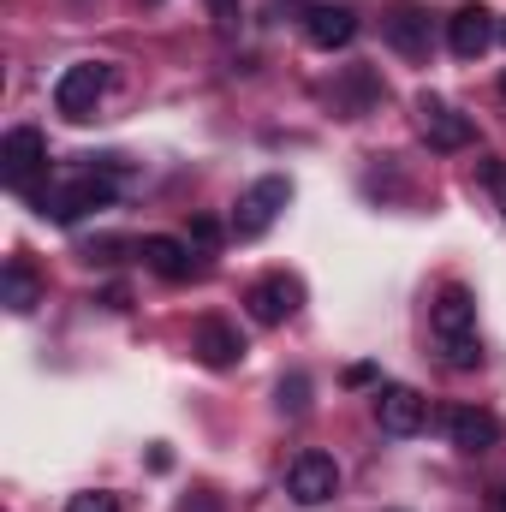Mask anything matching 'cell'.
<instances>
[{
	"label": "cell",
	"mask_w": 506,
	"mask_h": 512,
	"mask_svg": "<svg viewBox=\"0 0 506 512\" xmlns=\"http://www.w3.org/2000/svg\"><path fill=\"white\" fill-rule=\"evenodd\" d=\"M429 328H435V340H441V364H447V370H477V364H483L471 286H441V298L429 304Z\"/></svg>",
	"instance_id": "obj_1"
},
{
	"label": "cell",
	"mask_w": 506,
	"mask_h": 512,
	"mask_svg": "<svg viewBox=\"0 0 506 512\" xmlns=\"http://www.w3.org/2000/svg\"><path fill=\"white\" fill-rule=\"evenodd\" d=\"M114 197H120L114 173H108V167H90V173H78L72 185H60V191H42V197H36V215H48V221L72 227V221H84L90 209H108Z\"/></svg>",
	"instance_id": "obj_2"
},
{
	"label": "cell",
	"mask_w": 506,
	"mask_h": 512,
	"mask_svg": "<svg viewBox=\"0 0 506 512\" xmlns=\"http://www.w3.org/2000/svg\"><path fill=\"white\" fill-rule=\"evenodd\" d=\"M42 173H48V137L36 126L6 131V143H0V179H6L12 191L36 197V179H42Z\"/></svg>",
	"instance_id": "obj_3"
},
{
	"label": "cell",
	"mask_w": 506,
	"mask_h": 512,
	"mask_svg": "<svg viewBox=\"0 0 506 512\" xmlns=\"http://www.w3.org/2000/svg\"><path fill=\"white\" fill-rule=\"evenodd\" d=\"M286 495H292L298 507H328V501L340 495V465H334V453L304 447V453L286 465Z\"/></svg>",
	"instance_id": "obj_4"
},
{
	"label": "cell",
	"mask_w": 506,
	"mask_h": 512,
	"mask_svg": "<svg viewBox=\"0 0 506 512\" xmlns=\"http://www.w3.org/2000/svg\"><path fill=\"white\" fill-rule=\"evenodd\" d=\"M108 66L102 60H78V66H66L60 72V84H54V108L66 114V120H90L96 114V102H102V90H108Z\"/></svg>",
	"instance_id": "obj_5"
},
{
	"label": "cell",
	"mask_w": 506,
	"mask_h": 512,
	"mask_svg": "<svg viewBox=\"0 0 506 512\" xmlns=\"http://www.w3.org/2000/svg\"><path fill=\"white\" fill-rule=\"evenodd\" d=\"M292 203V179H280V173H268V179H256L251 191L239 197V215H233V233L239 239H262L268 227H274V215Z\"/></svg>",
	"instance_id": "obj_6"
},
{
	"label": "cell",
	"mask_w": 506,
	"mask_h": 512,
	"mask_svg": "<svg viewBox=\"0 0 506 512\" xmlns=\"http://www.w3.org/2000/svg\"><path fill=\"white\" fill-rule=\"evenodd\" d=\"M417 131H423L429 149H471L477 143V126L441 96H417Z\"/></svg>",
	"instance_id": "obj_7"
},
{
	"label": "cell",
	"mask_w": 506,
	"mask_h": 512,
	"mask_svg": "<svg viewBox=\"0 0 506 512\" xmlns=\"http://www.w3.org/2000/svg\"><path fill=\"white\" fill-rule=\"evenodd\" d=\"M298 304H304V286H298L292 274H268V280H256L251 292H245V310H251V322H262V328L292 322Z\"/></svg>",
	"instance_id": "obj_8"
},
{
	"label": "cell",
	"mask_w": 506,
	"mask_h": 512,
	"mask_svg": "<svg viewBox=\"0 0 506 512\" xmlns=\"http://www.w3.org/2000/svg\"><path fill=\"white\" fill-rule=\"evenodd\" d=\"M495 12L489 6H477V0H465L453 18H447V48L459 54V60H483L489 54V42H495Z\"/></svg>",
	"instance_id": "obj_9"
},
{
	"label": "cell",
	"mask_w": 506,
	"mask_h": 512,
	"mask_svg": "<svg viewBox=\"0 0 506 512\" xmlns=\"http://www.w3.org/2000/svg\"><path fill=\"white\" fill-rule=\"evenodd\" d=\"M191 352H197L203 370H233V364L245 358V334H239L233 322H221V316H203V322L191 328Z\"/></svg>",
	"instance_id": "obj_10"
},
{
	"label": "cell",
	"mask_w": 506,
	"mask_h": 512,
	"mask_svg": "<svg viewBox=\"0 0 506 512\" xmlns=\"http://www.w3.org/2000/svg\"><path fill=\"white\" fill-rule=\"evenodd\" d=\"M381 36L405 54V60H423L429 54V12L417 0H393L387 18H381Z\"/></svg>",
	"instance_id": "obj_11"
},
{
	"label": "cell",
	"mask_w": 506,
	"mask_h": 512,
	"mask_svg": "<svg viewBox=\"0 0 506 512\" xmlns=\"http://www.w3.org/2000/svg\"><path fill=\"white\" fill-rule=\"evenodd\" d=\"M423 417H429V405H423L417 387H399V382L376 387V423L387 429V435H417Z\"/></svg>",
	"instance_id": "obj_12"
},
{
	"label": "cell",
	"mask_w": 506,
	"mask_h": 512,
	"mask_svg": "<svg viewBox=\"0 0 506 512\" xmlns=\"http://www.w3.org/2000/svg\"><path fill=\"white\" fill-rule=\"evenodd\" d=\"M137 256H143V268H155V274L173 280V286H185V280L203 274V262L191 256V245H185V239H167V233H149V239L137 245Z\"/></svg>",
	"instance_id": "obj_13"
},
{
	"label": "cell",
	"mask_w": 506,
	"mask_h": 512,
	"mask_svg": "<svg viewBox=\"0 0 506 512\" xmlns=\"http://www.w3.org/2000/svg\"><path fill=\"white\" fill-rule=\"evenodd\" d=\"M352 36H358V12H352V6H310V12H304V42H310V48H328V54H334V48H346Z\"/></svg>",
	"instance_id": "obj_14"
},
{
	"label": "cell",
	"mask_w": 506,
	"mask_h": 512,
	"mask_svg": "<svg viewBox=\"0 0 506 512\" xmlns=\"http://www.w3.org/2000/svg\"><path fill=\"white\" fill-rule=\"evenodd\" d=\"M447 435H453V447L459 453H489L495 441H501V417H489V411H477V405H459V411H447Z\"/></svg>",
	"instance_id": "obj_15"
},
{
	"label": "cell",
	"mask_w": 506,
	"mask_h": 512,
	"mask_svg": "<svg viewBox=\"0 0 506 512\" xmlns=\"http://www.w3.org/2000/svg\"><path fill=\"white\" fill-rule=\"evenodd\" d=\"M36 304H42L36 268H30V262H6V310H12V316H30Z\"/></svg>",
	"instance_id": "obj_16"
},
{
	"label": "cell",
	"mask_w": 506,
	"mask_h": 512,
	"mask_svg": "<svg viewBox=\"0 0 506 512\" xmlns=\"http://www.w3.org/2000/svg\"><path fill=\"white\" fill-rule=\"evenodd\" d=\"M280 411H286V417H304V411H310V376H304V370L280 376Z\"/></svg>",
	"instance_id": "obj_17"
},
{
	"label": "cell",
	"mask_w": 506,
	"mask_h": 512,
	"mask_svg": "<svg viewBox=\"0 0 506 512\" xmlns=\"http://www.w3.org/2000/svg\"><path fill=\"white\" fill-rule=\"evenodd\" d=\"M477 179L489 185V197H495V209L506 215V161H495V155H489V161H477Z\"/></svg>",
	"instance_id": "obj_18"
},
{
	"label": "cell",
	"mask_w": 506,
	"mask_h": 512,
	"mask_svg": "<svg viewBox=\"0 0 506 512\" xmlns=\"http://www.w3.org/2000/svg\"><path fill=\"white\" fill-rule=\"evenodd\" d=\"M66 512H120V495H108V489H84V495H72Z\"/></svg>",
	"instance_id": "obj_19"
},
{
	"label": "cell",
	"mask_w": 506,
	"mask_h": 512,
	"mask_svg": "<svg viewBox=\"0 0 506 512\" xmlns=\"http://www.w3.org/2000/svg\"><path fill=\"white\" fill-rule=\"evenodd\" d=\"M120 251H126V239H96V245L84 251V262H102V268H108V262H120Z\"/></svg>",
	"instance_id": "obj_20"
},
{
	"label": "cell",
	"mask_w": 506,
	"mask_h": 512,
	"mask_svg": "<svg viewBox=\"0 0 506 512\" xmlns=\"http://www.w3.org/2000/svg\"><path fill=\"white\" fill-rule=\"evenodd\" d=\"M191 239H197V245H221V221H215V215H197V221H191Z\"/></svg>",
	"instance_id": "obj_21"
},
{
	"label": "cell",
	"mask_w": 506,
	"mask_h": 512,
	"mask_svg": "<svg viewBox=\"0 0 506 512\" xmlns=\"http://www.w3.org/2000/svg\"><path fill=\"white\" fill-rule=\"evenodd\" d=\"M209 18H215V24H233V18H239V0H209Z\"/></svg>",
	"instance_id": "obj_22"
},
{
	"label": "cell",
	"mask_w": 506,
	"mask_h": 512,
	"mask_svg": "<svg viewBox=\"0 0 506 512\" xmlns=\"http://www.w3.org/2000/svg\"><path fill=\"white\" fill-rule=\"evenodd\" d=\"M376 382V364H352V370H346V387H370Z\"/></svg>",
	"instance_id": "obj_23"
},
{
	"label": "cell",
	"mask_w": 506,
	"mask_h": 512,
	"mask_svg": "<svg viewBox=\"0 0 506 512\" xmlns=\"http://www.w3.org/2000/svg\"><path fill=\"white\" fill-rule=\"evenodd\" d=\"M495 42H501V48H506V18H501V24H495Z\"/></svg>",
	"instance_id": "obj_24"
},
{
	"label": "cell",
	"mask_w": 506,
	"mask_h": 512,
	"mask_svg": "<svg viewBox=\"0 0 506 512\" xmlns=\"http://www.w3.org/2000/svg\"><path fill=\"white\" fill-rule=\"evenodd\" d=\"M495 507H501V512H506V489H501V495H495Z\"/></svg>",
	"instance_id": "obj_25"
},
{
	"label": "cell",
	"mask_w": 506,
	"mask_h": 512,
	"mask_svg": "<svg viewBox=\"0 0 506 512\" xmlns=\"http://www.w3.org/2000/svg\"><path fill=\"white\" fill-rule=\"evenodd\" d=\"M501 96H506V72H501Z\"/></svg>",
	"instance_id": "obj_26"
}]
</instances>
